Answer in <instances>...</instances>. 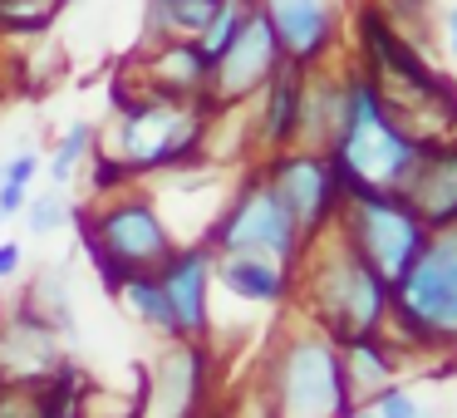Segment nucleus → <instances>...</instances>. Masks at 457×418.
<instances>
[{
    "label": "nucleus",
    "mask_w": 457,
    "mask_h": 418,
    "mask_svg": "<svg viewBox=\"0 0 457 418\" xmlns=\"http://www.w3.org/2000/svg\"><path fill=\"white\" fill-rule=\"evenodd\" d=\"M212 251H241V256H270L280 266H295L305 256V241H300L295 217L286 212V202L276 197L266 178H251L246 188L237 192L221 222L207 237Z\"/></svg>",
    "instance_id": "8"
},
{
    "label": "nucleus",
    "mask_w": 457,
    "mask_h": 418,
    "mask_svg": "<svg viewBox=\"0 0 457 418\" xmlns=\"http://www.w3.org/2000/svg\"><path fill=\"white\" fill-rule=\"evenodd\" d=\"M339 369H345V384L349 394H378L388 389L394 379V349L384 345L378 335H354V339H339Z\"/></svg>",
    "instance_id": "19"
},
{
    "label": "nucleus",
    "mask_w": 457,
    "mask_h": 418,
    "mask_svg": "<svg viewBox=\"0 0 457 418\" xmlns=\"http://www.w3.org/2000/svg\"><path fill=\"white\" fill-rule=\"evenodd\" d=\"M113 290H119L123 305H129L133 315L143 320V325H153V330H162V335H172L168 300H162V290H158V280H153V271H133V276H123Z\"/></svg>",
    "instance_id": "21"
},
{
    "label": "nucleus",
    "mask_w": 457,
    "mask_h": 418,
    "mask_svg": "<svg viewBox=\"0 0 457 418\" xmlns=\"http://www.w3.org/2000/svg\"><path fill=\"white\" fill-rule=\"evenodd\" d=\"M202 394H207V349L202 339H178L153 364L138 418H197Z\"/></svg>",
    "instance_id": "12"
},
{
    "label": "nucleus",
    "mask_w": 457,
    "mask_h": 418,
    "mask_svg": "<svg viewBox=\"0 0 457 418\" xmlns=\"http://www.w3.org/2000/svg\"><path fill=\"white\" fill-rule=\"evenodd\" d=\"M280 45L276 35H270V21L261 5H246V15H241V30L231 35V45L217 54V64H212L207 74V89H202V104H207L212 113L217 109H231V104L251 99V94L266 89V79L280 70Z\"/></svg>",
    "instance_id": "10"
},
{
    "label": "nucleus",
    "mask_w": 457,
    "mask_h": 418,
    "mask_svg": "<svg viewBox=\"0 0 457 418\" xmlns=\"http://www.w3.org/2000/svg\"><path fill=\"white\" fill-rule=\"evenodd\" d=\"M300 109H305V70L300 64H280L266 79V109H261V143L266 148H286L300 133Z\"/></svg>",
    "instance_id": "17"
},
{
    "label": "nucleus",
    "mask_w": 457,
    "mask_h": 418,
    "mask_svg": "<svg viewBox=\"0 0 457 418\" xmlns=\"http://www.w3.org/2000/svg\"><path fill=\"white\" fill-rule=\"evenodd\" d=\"M329 163L339 172V188L349 192H394L403 188V178L413 172L423 143L408 129H398V119L384 109L374 79L345 84V109H339L335 138H329Z\"/></svg>",
    "instance_id": "1"
},
{
    "label": "nucleus",
    "mask_w": 457,
    "mask_h": 418,
    "mask_svg": "<svg viewBox=\"0 0 457 418\" xmlns=\"http://www.w3.org/2000/svg\"><path fill=\"white\" fill-rule=\"evenodd\" d=\"M212 261L217 251L212 247H187L162 261L153 271L162 300H168V320H172V339H202L212 325V310H207V290H212Z\"/></svg>",
    "instance_id": "11"
},
{
    "label": "nucleus",
    "mask_w": 457,
    "mask_h": 418,
    "mask_svg": "<svg viewBox=\"0 0 457 418\" xmlns=\"http://www.w3.org/2000/svg\"><path fill=\"white\" fill-rule=\"evenodd\" d=\"M84 247H89L94 266L109 286H119L133 271H158L172 256V231L158 217V207L143 197H119L89 222H79Z\"/></svg>",
    "instance_id": "7"
},
{
    "label": "nucleus",
    "mask_w": 457,
    "mask_h": 418,
    "mask_svg": "<svg viewBox=\"0 0 457 418\" xmlns=\"http://www.w3.org/2000/svg\"><path fill=\"white\" fill-rule=\"evenodd\" d=\"M335 231L374 266L384 286H398L413 256L433 231L418 222V212L394 192H349L335 212Z\"/></svg>",
    "instance_id": "6"
},
{
    "label": "nucleus",
    "mask_w": 457,
    "mask_h": 418,
    "mask_svg": "<svg viewBox=\"0 0 457 418\" xmlns=\"http://www.w3.org/2000/svg\"><path fill=\"white\" fill-rule=\"evenodd\" d=\"M388 310L413 345L457 349V227L423 241L398 286H388Z\"/></svg>",
    "instance_id": "3"
},
{
    "label": "nucleus",
    "mask_w": 457,
    "mask_h": 418,
    "mask_svg": "<svg viewBox=\"0 0 457 418\" xmlns=\"http://www.w3.org/2000/svg\"><path fill=\"white\" fill-rule=\"evenodd\" d=\"M70 217H74V207H70V197H64L60 182H50V192H40V197H25V227H30L35 237L60 231Z\"/></svg>",
    "instance_id": "22"
},
{
    "label": "nucleus",
    "mask_w": 457,
    "mask_h": 418,
    "mask_svg": "<svg viewBox=\"0 0 457 418\" xmlns=\"http://www.w3.org/2000/svg\"><path fill=\"white\" fill-rule=\"evenodd\" d=\"M256 5L266 11L270 35H276L280 60H286V64H300V70H310V64L325 54L329 30H335V21H329V5H325V0H256Z\"/></svg>",
    "instance_id": "15"
},
{
    "label": "nucleus",
    "mask_w": 457,
    "mask_h": 418,
    "mask_svg": "<svg viewBox=\"0 0 457 418\" xmlns=\"http://www.w3.org/2000/svg\"><path fill=\"white\" fill-rule=\"evenodd\" d=\"M197 418H202V414H197Z\"/></svg>",
    "instance_id": "32"
},
{
    "label": "nucleus",
    "mask_w": 457,
    "mask_h": 418,
    "mask_svg": "<svg viewBox=\"0 0 457 418\" xmlns=\"http://www.w3.org/2000/svg\"><path fill=\"white\" fill-rule=\"evenodd\" d=\"M40 418H79V414H74L70 404H45V414H40Z\"/></svg>",
    "instance_id": "28"
},
{
    "label": "nucleus",
    "mask_w": 457,
    "mask_h": 418,
    "mask_svg": "<svg viewBox=\"0 0 457 418\" xmlns=\"http://www.w3.org/2000/svg\"><path fill=\"white\" fill-rule=\"evenodd\" d=\"M60 0H0V30H45Z\"/></svg>",
    "instance_id": "23"
},
{
    "label": "nucleus",
    "mask_w": 457,
    "mask_h": 418,
    "mask_svg": "<svg viewBox=\"0 0 457 418\" xmlns=\"http://www.w3.org/2000/svg\"><path fill=\"white\" fill-rule=\"evenodd\" d=\"M35 172H40V153H15V158L0 168V178L5 182H30Z\"/></svg>",
    "instance_id": "26"
},
{
    "label": "nucleus",
    "mask_w": 457,
    "mask_h": 418,
    "mask_svg": "<svg viewBox=\"0 0 457 418\" xmlns=\"http://www.w3.org/2000/svg\"><path fill=\"white\" fill-rule=\"evenodd\" d=\"M212 276L241 300H261V305H276L280 296L290 290V266L270 256H241V251H221L212 261Z\"/></svg>",
    "instance_id": "16"
},
{
    "label": "nucleus",
    "mask_w": 457,
    "mask_h": 418,
    "mask_svg": "<svg viewBox=\"0 0 457 418\" xmlns=\"http://www.w3.org/2000/svg\"><path fill=\"white\" fill-rule=\"evenodd\" d=\"M345 418H378V414H359V408H349V414Z\"/></svg>",
    "instance_id": "30"
},
{
    "label": "nucleus",
    "mask_w": 457,
    "mask_h": 418,
    "mask_svg": "<svg viewBox=\"0 0 457 418\" xmlns=\"http://www.w3.org/2000/svg\"><path fill=\"white\" fill-rule=\"evenodd\" d=\"M221 0H148V35L153 40H197Z\"/></svg>",
    "instance_id": "20"
},
{
    "label": "nucleus",
    "mask_w": 457,
    "mask_h": 418,
    "mask_svg": "<svg viewBox=\"0 0 457 418\" xmlns=\"http://www.w3.org/2000/svg\"><path fill=\"white\" fill-rule=\"evenodd\" d=\"M354 394L339 369V345L320 335H295L270 364V414L276 418H345Z\"/></svg>",
    "instance_id": "5"
},
{
    "label": "nucleus",
    "mask_w": 457,
    "mask_h": 418,
    "mask_svg": "<svg viewBox=\"0 0 457 418\" xmlns=\"http://www.w3.org/2000/svg\"><path fill=\"white\" fill-rule=\"evenodd\" d=\"M21 261H25L21 241H0V276H15V271H21Z\"/></svg>",
    "instance_id": "27"
},
{
    "label": "nucleus",
    "mask_w": 457,
    "mask_h": 418,
    "mask_svg": "<svg viewBox=\"0 0 457 418\" xmlns=\"http://www.w3.org/2000/svg\"><path fill=\"white\" fill-rule=\"evenodd\" d=\"M315 266L310 276V300H315V320L329 339H354V335H378L388 315V286L374 276L364 256L335 231V251L329 256H310Z\"/></svg>",
    "instance_id": "4"
},
{
    "label": "nucleus",
    "mask_w": 457,
    "mask_h": 418,
    "mask_svg": "<svg viewBox=\"0 0 457 418\" xmlns=\"http://www.w3.org/2000/svg\"><path fill=\"white\" fill-rule=\"evenodd\" d=\"M418 418H428V414H418Z\"/></svg>",
    "instance_id": "31"
},
{
    "label": "nucleus",
    "mask_w": 457,
    "mask_h": 418,
    "mask_svg": "<svg viewBox=\"0 0 457 418\" xmlns=\"http://www.w3.org/2000/svg\"><path fill=\"white\" fill-rule=\"evenodd\" d=\"M378 418H418L423 408H418L413 394H403V389H378Z\"/></svg>",
    "instance_id": "25"
},
{
    "label": "nucleus",
    "mask_w": 457,
    "mask_h": 418,
    "mask_svg": "<svg viewBox=\"0 0 457 418\" xmlns=\"http://www.w3.org/2000/svg\"><path fill=\"white\" fill-rule=\"evenodd\" d=\"M447 45H453V54H457V5L447 11Z\"/></svg>",
    "instance_id": "29"
},
{
    "label": "nucleus",
    "mask_w": 457,
    "mask_h": 418,
    "mask_svg": "<svg viewBox=\"0 0 457 418\" xmlns=\"http://www.w3.org/2000/svg\"><path fill=\"white\" fill-rule=\"evenodd\" d=\"M398 197L418 212L428 231L457 227V143H423Z\"/></svg>",
    "instance_id": "14"
},
{
    "label": "nucleus",
    "mask_w": 457,
    "mask_h": 418,
    "mask_svg": "<svg viewBox=\"0 0 457 418\" xmlns=\"http://www.w3.org/2000/svg\"><path fill=\"white\" fill-rule=\"evenodd\" d=\"M266 182L276 188V197L286 202L290 217H295L305 247H315V241L335 227L345 188H339V172H335V163H329V153H315V148L280 153V158L270 163Z\"/></svg>",
    "instance_id": "9"
},
{
    "label": "nucleus",
    "mask_w": 457,
    "mask_h": 418,
    "mask_svg": "<svg viewBox=\"0 0 457 418\" xmlns=\"http://www.w3.org/2000/svg\"><path fill=\"white\" fill-rule=\"evenodd\" d=\"M54 369H60V330L21 305L0 330V384L35 389V384H50Z\"/></svg>",
    "instance_id": "13"
},
{
    "label": "nucleus",
    "mask_w": 457,
    "mask_h": 418,
    "mask_svg": "<svg viewBox=\"0 0 457 418\" xmlns=\"http://www.w3.org/2000/svg\"><path fill=\"white\" fill-rule=\"evenodd\" d=\"M207 74H212V64L202 60V50L192 40H168L148 64V84L158 94H172V99H202Z\"/></svg>",
    "instance_id": "18"
},
{
    "label": "nucleus",
    "mask_w": 457,
    "mask_h": 418,
    "mask_svg": "<svg viewBox=\"0 0 457 418\" xmlns=\"http://www.w3.org/2000/svg\"><path fill=\"white\" fill-rule=\"evenodd\" d=\"M89 143H94V129L89 123H70V133H64V143L54 148V158H50V178L54 182H64L74 172V163L89 153Z\"/></svg>",
    "instance_id": "24"
},
{
    "label": "nucleus",
    "mask_w": 457,
    "mask_h": 418,
    "mask_svg": "<svg viewBox=\"0 0 457 418\" xmlns=\"http://www.w3.org/2000/svg\"><path fill=\"white\" fill-rule=\"evenodd\" d=\"M207 119H212V109L202 99H172V94L148 89L143 99L119 104V129L104 143V158L123 178L153 172V168H178V163L202 153Z\"/></svg>",
    "instance_id": "2"
}]
</instances>
